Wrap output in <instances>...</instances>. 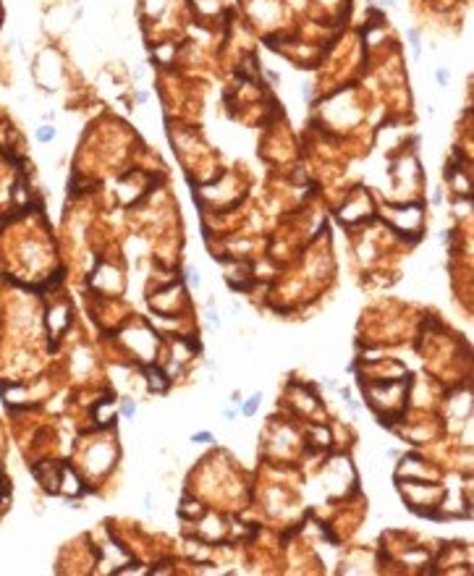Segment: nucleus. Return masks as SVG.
<instances>
[{"label":"nucleus","mask_w":474,"mask_h":576,"mask_svg":"<svg viewBox=\"0 0 474 576\" xmlns=\"http://www.w3.org/2000/svg\"><path fill=\"white\" fill-rule=\"evenodd\" d=\"M168 385H171V377H168V372L163 369V367H147V388L152 390V393H163V390H168Z\"/></svg>","instance_id":"1"},{"label":"nucleus","mask_w":474,"mask_h":576,"mask_svg":"<svg viewBox=\"0 0 474 576\" xmlns=\"http://www.w3.org/2000/svg\"><path fill=\"white\" fill-rule=\"evenodd\" d=\"M259 403H262V393L257 390V393H252V396L239 406V412H241L244 417H254V414H257V408H259Z\"/></svg>","instance_id":"2"},{"label":"nucleus","mask_w":474,"mask_h":576,"mask_svg":"<svg viewBox=\"0 0 474 576\" xmlns=\"http://www.w3.org/2000/svg\"><path fill=\"white\" fill-rule=\"evenodd\" d=\"M58 136V129L55 126H50V124H42V126H37L34 129V139L40 142V144H50L53 139Z\"/></svg>","instance_id":"3"},{"label":"nucleus","mask_w":474,"mask_h":576,"mask_svg":"<svg viewBox=\"0 0 474 576\" xmlns=\"http://www.w3.org/2000/svg\"><path fill=\"white\" fill-rule=\"evenodd\" d=\"M409 45H411V50H414V58L422 55V34H419V29H409Z\"/></svg>","instance_id":"4"},{"label":"nucleus","mask_w":474,"mask_h":576,"mask_svg":"<svg viewBox=\"0 0 474 576\" xmlns=\"http://www.w3.org/2000/svg\"><path fill=\"white\" fill-rule=\"evenodd\" d=\"M191 443H194V445H212V443H215V435H212L210 430H205V432H194V435H191Z\"/></svg>","instance_id":"5"},{"label":"nucleus","mask_w":474,"mask_h":576,"mask_svg":"<svg viewBox=\"0 0 474 576\" xmlns=\"http://www.w3.org/2000/svg\"><path fill=\"white\" fill-rule=\"evenodd\" d=\"M118 412H121V417H124V419H134V414H136V401L124 398V401H121V408H118Z\"/></svg>","instance_id":"6"},{"label":"nucleus","mask_w":474,"mask_h":576,"mask_svg":"<svg viewBox=\"0 0 474 576\" xmlns=\"http://www.w3.org/2000/svg\"><path fill=\"white\" fill-rule=\"evenodd\" d=\"M183 278H186V283L191 285V288H200V272H196L194 267H186V270H183Z\"/></svg>","instance_id":"7"},{"label":"nucleus","mask_w":474,"mask_h":576,"mask_svg":"<svg viewBox=\"0 0 474 576\" xmlns=\"http://www.w3.org/2000/svg\"><path fill=\"white\" fill-rule=\"evenodd\" d=\"M205 320H207V325H210V327H218V325H220V317H218L215 307H207V312H205Z\"/></svg>","instance_id":"8"},{"label":"nucleus","mask_w":474,"mask_h":576,"mask_svg":"<svg viewBox=\"0 0 474 576\" xmlns=\"http://www.w3.org/2000/svg\"><path fill=\"white\" fill-rule=\"evenodd\" d=\"M435 81H438L440 87H448V81H451L448 68H435Z\"/></svg>","instance_id":"9"},{"label":"nucleus","mask_w":474,"mask_h":576,"mask_svg":"<svg viewBox=\"0 0 474 576\" xmlns=\"http://www.w3.org/2000/svg\"><path fill=\"white\" fill-rule=\"evenodd\" d=\"M239 414H241L239 406H228V408H223V419H225V422H233Z\"/></svg>","instance_id":"10"},{"label":"nucleus","mask_w":474,"mask_h":576,"mask_svg":"<svg viewBox=\"0 0 474 576\" xmlns=\"http://www.w3.org/2000/svg\"><path fill=\"white\" fill-rule=\"evenodd\" d=\"M301 97H304V102L312 100V84H301Z\"/></svg>","instance_id":"11"},{"label":"nucleus","mask_w":474,"mask_h":576,"mask_svg":"<svg viewBox=\"0 0 474 576\" xmlns=\"http://www.w3.org/2000/svg\"><path fill=\"white\" fill-rule=\"evenodd\" d=\"M325 385H328V388H330V390H338V388H341V385H338V383H335V380H330V377H325Z\"/></svg>","instance_id":"12"},{"label":"nucleus","mask_w":474,"mask_h":576,"mask_svg":"<svg viewBox=\"0 0 474 576\" xmlns=\"http://www.w3.org/2000/svg\"><path fill=\"white\" fill-rule=\"evenodd\" d=\"M231 403H233V406H239V403H241V393H239V390L231 396Z\"/></svg>","instance_id":"13"},{"label":"nucleus","mask_w":474,"mask_h":576,"mask_svg":"<svg viewBox=\"0 0 474 576\" xmlns=\"http://www.w3.org/2000/svg\"><path fill=\"white\" fill-rule=\"evenodd\" d=\"M385 456H388V459H396V456H399V450H396V448H388Z\"/></svg>","instance_id":"14"},{"label":"nucleus","mask_w":474,"mask_h":576,"mask_svg":"<svg viewBox=\"0 0 474 576\" xmlns=\"http://www.w3.org/2000/svg\"><path fill=\"white\" fill-rule=\"evenodd\" d=\"M432 202H435V204H440V202H443V194H440V191H435V194H432Z\"/></svg>","instance_id":"15"},{"label":"nucleus","mask_w":474,"mask_h":576,"mask_svg":"<svg viewBox=\"0 0 474 576\" xmlns=\"http://www.w3.org/2000/svg\"><path fill=\"white\" fill-rule=\"evenodd\" d=\"M136 100H139V102H147V100H149V95H147V92H139V95H136Z\"/></svg>","instance_id":"16"}]
</instances>
